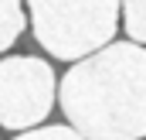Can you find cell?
Returning <instances> with one entry per match:
<instances>
[{
  "label": "cell",
  "mask_w": 146,
  "mask_h": 140,
  "mask_svg": "<svg viewBox=\"0 0 146 140\" xmlns=\"http://www.w3.org/2000/svg\"><path fill=\"white\" fill-rule=\"evenodd\" d=\"M58 103L85 140L146 137V48L109 41L78 58L58 85Z\"/></svg>",
  "instance_id": "1"
},
{
  "label": "cell",
  "mask_w": 146,
  "mask_h": 140,
  "mask_svg": "<svg viewBox=\"0 0 146 140\" xmlns=\"http://www.w3.org/2000/svg\"><path fill=\"white\" fill-rule=\"evenodd\" d=\"M37 44L65 62L106 48L119 24L122 0H27Z\"/></svg>",
  "instance_id": "2"
},
{
  "label": "cell",
  "mask_w": 146,
  "mask_h": 140,
  "mask_svg": "<svg viewBox=\"0 0 146 140\" xmlns=\"http://www.w3.org/2000/svg\"><path fill=\"white\" fill-rule=\"evenodd\" d=\"M58 96V79L44 58L14 55L0 62V127L31 130L37 127Z\"/></svg>",
  "instance_id": "3"
},
{
  "label": "cell",
  "mask_w": 146,
  "mask_h": 140,
  "mask_svg": "<svg viewBox=\"0 0 146 140\" xmlns=\"http://www.w3.org/2000/svg\"><path fill=\"white\" fill-rule=\"evenodd\" d=\"M24 10H21V0H0V51H7L21 31H24Z\"/></svg>",
  "instance_id": "4"
},
{
  "label": "cell",
  "mask_w": 146,
  "mask_h": 140,
  "mask_svg": "<svg viewBox=\"0 0 146 140\" xmlns=\"http://www.w3.org/2000/svg\"><path fill=\"white\" fill-rule=\"evenodd\" d=\"M122 21L136 44H146V0H122Z\"/></svg>",
  "instance_id": "5"
},
{
  "label": "cell",
  "mask_w": 146,
  "mask_h": 140,
  "mask_svg": "<svg viewBox=\"0 0 146 140\" xmlns=\"http://www.w3.org/2000/svg\"><path fill=\"white\" fill-rule=\"evenodd\" d=\"M14 140H85L75 127H41V130H21Z\"/></svg>",
  "instance_id": "6"
}]
</instances>
